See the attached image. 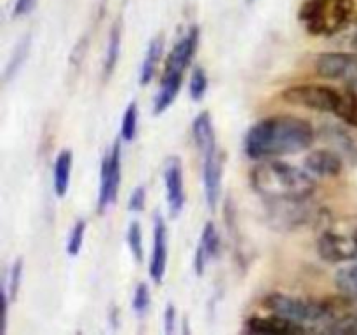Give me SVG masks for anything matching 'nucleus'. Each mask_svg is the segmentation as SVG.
Here are the masks:
<instances>
[{"mask_svg":"<svg viewBox=\"0 0 357 335\" xmlns=\"http://www.w3.org/2000/svg\"><path fill=\"white\" fill-rule=\"evenodd\" d=\"M314 138L312 124L305 119L271 115L251 126L244 138V150L251 159H275L309 149Z\"/></svg>","mask_w":357,"mask_h":335,"instance_id":"1","label":"nucleus"},{"mask_svg":"<svg viewBox=\"0 0 357 335\" xmlns=\"http://www.w3.org/2000/svg\"><path fill=\"white\" fill-rule=\"evenodd\" d=\"M251 187L268 201H307L316 181L307 171L278 159H261L250 174Z\"/></svg>","mask_w":357,"mask_h":335,"instance_id":"2","label":"nucleus"},{"mask_svg":"<svg viewBox=\"0 0 357 335\" xmlns=\"http://www.w3.org/2000/svg\"><path fill=\"white\" fill-rule=\"evenodd\" d=\"M264 306L268 313L278 314L305 328H309V325H330L338 316L337 309L331 304L300 299L286 293H271L265 297Z\"/></svg>","mask_w":357,"mask_h":335,"instance_id":"3","label":"nucleus"},{"mask_svg":"<svg viewBox=\"0 0 357 335\" xmlns=\"http://www.w3.org/2000/svg\"><path fill=\"white\" fill-rule=\"evenodd\" d=\"M352 0H307L298 17L312 35H335L351 20Z\"/></svg>","mask_w":357,"mask_h":335,"instance_id":"4","label":"nucleus"},{"mask_svg":"<svg viewBox=\"0 0 357 335\" xmlns=\"http://www.w3.org/2000/svg\"><path fill=\"white\" fill-rule=\"evenodd\" d=\"M340 93L342 91L335 89V87L321 86V84H300V86H293L282 91V100L296 105V107L335 114Z\"/></svg>","mask_w":357,"mask_h":335,"instance_id":"5","label":"nucleus"},{"mask_svg":"<svg viewBox=\"0 0 357 335\" xmlns=\"http://www.w3.org/2000/svg\"><path fill=\"white\" fill-rule=\"evenodd\" d=\"M317 253L333 264L357 260V227L351 230H324L317 237Z\"/></svg>","mask_w":357,"mask_h":335,"instance_id":"6","label":"nucleus"},{"mask_svg":"<svg viewBox=\"0 0 357 335\" xmlns=\"http://www.w3.org/2000/svg\"><path fill=\"white\" fill-rule=\"evenodd\" d=\"M121 187V142H115L101 163V184L98 194V211L103 213L115 204Z\"/></svg>","mask_w":357,"mask_h":335,"instance_id":"7","label":"nucleus"},{"mask_svg":"<svg viewBox=\"0 0 357 335\" xmlns=\"http://www.w3.org/2000/svg\"><path fill=\"white\" fill-rule=\"evenodd\" d=\"M316 72L324 79L357 84V56L347 52H323L316 59Z\"/></svg>","mask_w":357,"mask_h":335,"instance_id":"8","label":"nucleus"},{"mask_svg":"<svg viewBox=\"0 0 357 335\" xmlns=\"http://www.w3.org/2000/svg\"><path fill=\"white\" fill-rule=\"evenodd\" d=\"M222 174L223 157L218 147L202 154V184H204L206 204H208L211 211L216 209L220 194H222Z\"/></svg>","mask_w":357,"mask_h":335,"instance_id":"9","label":"nucleus"},{"mask_svg":"<svg viewBox=\"0 0 357 335\" xmlns=\"http://www.w3.org/2000/svg\"><path fill=\"white\" fill-rule=\"evenodd\" d=\"M199 37H201V34H199V28L192 27L190 30L185 34V37L174 44V47L171 49V52L167 54V61H166V66H164V73L183 75V72L187 70V66L190 65L192 58H194L195 51H197Z\"/></svg>","mask_w":357,"mask_h":335,"instance_id":"10","label":"nucleus"},{"mask_svg":"<svg viewBox=\"0 0 357 335\" xmlns=\"http://www.w3.org/2000/svg\"><path fill=\"white\" fill-rule=\"evenodd\" d=\"M246 330L251 334H271V335H291L305 334L309 328L286 320V318L272 314L271 316H251L246 320Z\"/></svg>","mask_w":357,"mask_h":335,"instance_id":"11","label":"nucleus"},{"mask_svg":"<svg viewBox=\"0 0 357 335\" xmlns=\"http://www.w3.org/2000/svg\"><path fill=\"white\" fill-rule=\"evenodd\" d=\"M167 265V227L160 215H155V225H153V250L150 257L149 274L155 283H160L166 274Z\"/></svg>","mask_w":357,"mask_h":335,"instance_id":"12","label":"nucleus"},{"mask_svg":"<svg viewBox=\"0 0 357 335\" xmlns=\"http://www.w3.org/2000/svg\"><path fill=\"white\" fill-rule=\"evenodd\" d=\"M164 181H166L167 204L174 216L183 209L185 206V185H183V170L181 163L176 157H171L164 170Z\"/></svg>","mask_w":357,"mask_h":335,"instance_id":"13","label":"nucleus"},{"mask_svg":"<svg viewBox=\"0 0 357 335\" xmlns=\"http://www.w3.org/2000/svg\"><path fill=\"white\" fill-rule=\"evenodd\" d=\"M305 168L316 177L333 178L340 174L344 163L333 150H314L305 157Z\"/></svg>","mask_w":357,"mask_h":335,"instance_id":"14","label":"nucleus"},{"mask_svg":"<svg viewBox=\"0 0 357 335\" xmlns=\"http://www.w3.org/2000/svg\"><path fill=\"white\" fill-rule=\"evenodd\" d=\"M220 251V236L218 230H216L215 223L208 222L202 229L201 234V241H199L197 251H195V258H194V267L197 274H202L206 269V265L209 264V260L218 255Z\"/></svg>","mask_w":357,"mask_h":335,"instance_id":"15","label":"nucleus"},{"mask_svg":"<svg viewBox=\"0 0 357 335\" xmlns=\"http://www.w3.org/2000/svg\"><path fill=\"white\" fill-rule=\"evenodd\" d=\"M181 80H183V75L162 73L159 93H157L155 101H153V112H155L157 115L166 112L167 108L174 103V100H176L178 93H180L181 89Z\"/></svg>","mask_w":357,"mask_h":335,"instance_id":"16","label":"nucleus"},{"mask_svg":"<svg viewBox=\"0 0 357 335\" xmlns=\"http://www.w3.org/2000/svg\"><path fill=\"white\" fill-rule=\"evenodd\" d=\"M192 133H194V140L202 154L216 149L215 128H213V119L209 112H202L195 117L194 124H192Z\"/></svg>","mask_w":357,"mask_h":335,"instance_id":"17","label":"nucleus"},{"mask_svg":"<svg viewBox=\"0 0 357 335\" xmlns=\"http://www.w3.org/2000/svg\"><path fill=\"white\" fill-rule=\"evenodd\" d=\"M162 51H164V38L162 35L159 37L152 38L146 47L145 52V59H143V65L139 68V84L142 86H146V84L152 82L153 75L157 72V66H159L160 58H162Z\"/></svg>","mask_w":357,"mask_h":335,"instance_id":"18","label":"nucleus"},{"mask_svg":"<svg viewBox=\"0 0 357 335\" xmlns=\"http://www.w3.org/2000/svg\"><path fill=\"white\" fill-rule=\"evenodd\" d=\"M72 164H73V154L72 150L65 149L59 152L56 157L54 170H52V181H54V192L56 195L63 198L68 192L70 187V174H72Z\"/></svg>","mask_w":357,"mask_h":335,"instance_id":"19","label":"nucleus"},{"mask_svg":"<svg viewBox=\"0 0 357 335\" xmlns=\"http://www.w3.org/2000/svg\"><path fill=\"white\" fill-rule=\"evenodd\" d=\"M121 45H122V27L121 21L112 27L110 34H108V44L107 51H105V61H103V75L105 79L114 73L115 66H117L119 56H121Z\"/></svg>","mask_w":357,"mask_h":335,"instance_id":"20","label":"nucleus"},{"mask_svg":"<svg viewBox=\"0 0 357 335\" xmlns=\"http://www.w3.org/2000/svg\"><path fill=\"white\" fill-rule=\"evenodd\" d=\"M335 115L340 117L347 126L357 128V91L345 89L340 93Z\"/></svg>","mask_w":357,"mask_h":335,"instance_id":"21","label":"nucleus"},{"mask_svg":"<svg viewBox=\"0 0 357 335\" xmlns=\"http://www.w3.org/2000/svg\"><path fill=\"white\" fill-rule=\"evenodd\" d=\"M335 285L342 295L351 300H357V262L347 267H342L335 274Z\"/></svg>","mask_w":357,"mask_h":335,"instance_id":"22","label":"nucleus"},{"mask_svg":"<svg viewBox=\"0 0 357 335\" xmlns=\"http://www.w3.org/2000/svg\"><path fill=\"white\" fill-rule=\"evenodd\" d=\"M21 274H23V258H16L10 265L9 274L3 281V307H9L13 300H16L21 285Z\"/></svg>","mask_w":357,"mask_h":335,"instance_id":"23","label":"nucleus"},{"mask_svg":"<svg viewBox=\"0 0 357 335\" xmlns=\"http://www.w3.org/2000/svg\"><path fill=\"white\" fill-rule=\"evenodd\" d=\"M28 51H30V37H24L23 40L16 45L9 63H7L6 72H3V80H6V82H9V80L16 75L17 70L21 68V65H23L24 59H26Z\"/></svg>","mask_w":357,"mask_h":335,"instance_id":"24","label":"nucleus"},{"mask_svg":"<svg viewBox=\"0 0 357 335\" xmlns=\"http://www.w3.org/2000/svg\"><path fill=\"white\" fill-rule=\"evenodd\" d=\"M136 129H138V105H136V101H131L126 107L124 115H122L121 138L124 142H132L136 136Z\"/></svg>","mask_w":357,"mask_h":335,"instance_id":"25","label":"nucleus"},{"mask_svg":"<svg viewBox=\"0 0 357 335\" xmlns=\"http://www.w3.org/2000/svg\"><path fill=\"white\" fill-rule=\"evenodd\" d=\"M208 75H206L204 70L201 66H195L194 72H192L190 77V86H188V91H190V96L194 101H199L204 98L206 91H208Z\"/></svg>","mask_w":357,"mask_h":335,"instance_id":"26","label":"nucleus"},{"mask_svg":"<svg viewBox=\"0 0 357 335\" xmlns=\"http://www.w3.org/2000/svg\"><path fill=\"white\" fill-rule=\"evenodd\" d=\"M328 332H333V334H357V314H338L328 325Z\"/></svg>","mask_w":357,"mask_h":335,"instance_id":"27","label":"nucleus"},{"mask_svg":"<svg viewBox=\"0 0 357 335\" xmlns=\"http://www.w3.org/2000/svg\"><path fill=\"white\" fill-rule=\"evenodd\" d=\"M84 236H86V220H77L73 229L70 230L68 241H66V253L72 255V257L79 255L84 244Z\"/></svg>","mask_w":357,"mask_h":335,"instance_id":"28","label":"nucleus"},{"mask_svg":"<svg viewBox=\"0 0 357 335\" xmlns=\"http://www.w3.org/2000/svg\"><path fill=\"white\" fill-rule=\"evenodd\" d=\"M128 244L132 257H135V260L139 264V262L143 260V234H142V227H139L138 222H131V225H129Z\"/></svg>","mask_w":357,"mask_h":335,"instance_id":"29","label":"nucleus"},{"mask_svg":"<svg viewBox=\"0 0 357 335\" xmlns=\"http://www.w3.org/2000/svg\"><path fill=\"white\" fill-rule=\"evenodd\" d=\"M150 306V290L146 283H139L135 290V295H132V311H135L138 316H143V314L149 311Z\"/></svg>","mask_w":357,"mask_h":335,"instance_id":"30","label":"nucleus"},{"mask_svg":"<svg viewBox=\"0 0 357 335\" xmlns=\"http://www.w3.org/2000/svg\"><path fill=\"white\" fill-rule=\"evenodd\" d=\"M145 202H146L145 187H143V185H139V187H136L135 191H132L131 198H129V209L135 213L142 211V209L145 208Z\"/></svg>","mask_w":357,"mask_h":335,"instance_id":"31","label":"nucleus"},{"mask_svg":"<svg viewBox=\"0 0 357 335\" xmlns=\"http://www.w3.org/2000/svg\"><path fill=\"white\" fill-rule=\"evenodd\" d=\"M174 320H176V311H174L173 304H167L166 311H164V330H166V334L174 332Z\"/></svg>","mask_w":357,"mask_h":335,"instance_id":"32","label":"nucleus"},{"mask_svg":"<svg viewBox=\"0 0 357 335\" xmlns=\"http://www.w3.org/2000/svg\"><path fill=\"white\" fill-rule=\"evenodd\" d=\"M38 0H16L14 3V16H23L28 14L35 6H37Z\"/></svg>","mask_w":357,"mask_h":335,"instance_id":"33","label":"nucleus"},{"mask_svg":"<svg viewBox=\"0 0 357 335\" xmlns=\"http://www.w3.org/2000/svg\"><path fill=\"white\" fill-rule=\"evenodd\" d=\"M351 45L357 51V27L354 28V31H352V35H351Z\"/></svg>","mask_w":357,"mask_h":335,"instance_id":"34","label":"nucleus"},{"mask_svg":"<svg viewBox=\"0 0 357 335\" xmlns=\"http://www.w3.org/2000/svg\"><path fill=\"white\" fill-rule=\"evenodd\" d=\"M248 2H255V0H248Z\"/></svg>","mask_w":357,"mask_h":335,"instance_id":"35","label":"nucleus"}]
</instances>
